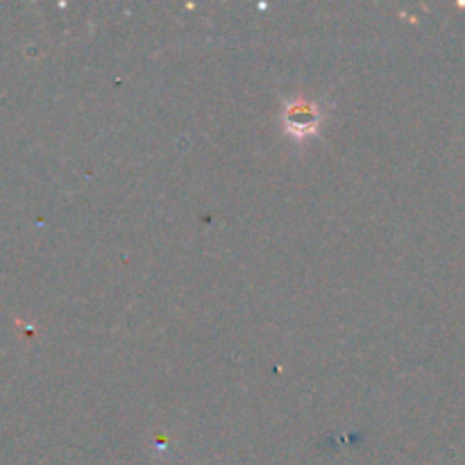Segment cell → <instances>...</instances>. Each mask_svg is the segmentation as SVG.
I'll return each mask as SVG.
<instances>
[{"label": "cell", "mask_w": 465, "mask_h": 465, "mask_svg": "<svg viewBox=\"0 0 465 465\" xmlns=\"http://www.w3.org/2000/svg\"><path fill=\"white\" fill-rule=\"evenodd\" d=\"M318 123H321V112H318L316 104L307 103V100H298V103L286 104L284 125L289 134H313V132L318 130Z\"/></svg>", "instance_id": "cell-1"}]
</instances>
